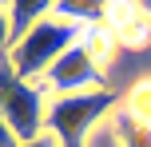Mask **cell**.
<instances>
[{
    "label": "cell",
    "mask_w": 151,
    "mask_h": 147,
    "mask_svg": "<svg viewBox=\"0 0 151 147\" xmlns=\"http://www.w3.org/2000/svg\"><path fill=\"white\" fill-rule=\"evenodd\" d=\"M119 108V95L111 87L99 92H76V95H52L48 100V135L60 147H88L91 131Z\"/></svg>",
    "instance_id": "6da1fadb"
},
{
    "label": "cell",
    "mask_w": 151,
    "mask_h": 147,
    "mask_svg": "<svg viewBox=\"0 0 151 147\" xmlns=\"http://www.w3.org/2000/svg\"><path fill=\"white\" fill-rule=\"evenodd\" d=\"M76 40H80V28H76V24L60 20V16H44L40 24H32V28L8 48V64L16 68L20 80L40 84V80L48 76V68L68 52Z\"/></svg>",
    "instance_id": "7a4b0ae2"
},
{
    "label": "cell",
    "mask_w": 151,
    "mask_h": 147,
    "mask_svg": "<svg viewBox=\"0 0 151 147\" xmlns=\"http://www.w3.org/2000/svg\"><path fill=\"white\" fill-rule=\"evenodd\" d=\"M0 115L20 143H32L48 131V92L44 84L20 80L8 56H0Z\"/></svg>",
    "instance_id": "3957f363"
},
{
    "label": "cell",
    "mask_w": 151,
    "mask_h": 147,
    "mask_svg": "<svg viewBox=\"0 0 151 147\" xmlns=\"http://www.w3.org/2000/svg\"><path fill=\"white\" fill-rule=\"evenodd\" d=\"M40 84H44V92H52V95L99 92V87H107V72L96 68V60H91V56L80 48V40H76L68 52H64L60 60L48 68V76L40 80Z\"/></svg>",
    "instance_id": "277c9868"
},
{
    "label": "cell",
    "mask_w": 151,
    "mask_h": 147,
    "mask_svg": "<svg viewBox=\"0 0 151 147\" xmlns=\"http://www.w3.org/2000/svg\"><path fill=\"white\" fill-rule=\"evenodd\" d=\"M104 24H107V32L115 36L119 52H139V48L151 44V20L135 8V0H111Z\"/></svg>",
    "instance_id": "5b68a950"
},
{
    "label": "cell",
    "mask_w": 151,
    "mask_h": 147,
    "mask_svg": "<svg viewBox=\"0 0 151 147\" xmlns=\"http://www.w3.org/2000/svg\"><path fill=\"white\" fill-rule=\"evenodd\" d=\"M80 48L96 60V68H111L115 56H119V44H115V36L107 32V24H88V28H80Z\"/></svg>",
    "instance_id": "8992f818"
},
{
    "label": "cell",
    "mask_w": 151,
    "mask_h": 147,
    "mask_svg": "<svg viewBox=\"0 0 151 147\" xmlns=\"http://www.w3.org/2000/svg\"><path fill=\"white\" fill-rule=\"evenodd\" d=\"M44 16H56V0H8V20H12V44L40 24Z\"/></svg>",
    "instance_id": "52a82bcc"
},
{
    "label": "cell",
    "mask_w": 151,
    "mask_h": 147,
    "mask_svg": "<svg viewBox=\"0 0 151 147\" xmlns=\"http://www.w3.org/2000/svg\"><path fill=\"white\" fill-rule=\"evenodd\" d=\"M107 4L111 0H56V16L76 28H88V24H104Z\"/></svg>",
    "instance_id": "ba28073f"
},
{
    "label": "cell",
    "mask_w": 151,
    "mask_h": 147,
    "mask_svg": "<svg viewBox=\"0 0 151 147\" xmlns=\"http://www.w3.org/2000/svg\"><path fill=\"white\" fill-rule=\"evenodd\" d=\"M119 111L139 123H151V76H139L127 92L119 95Z\"/></svg>",
    "instance_id": "9c48e42d"
},
{
    "label": "cell",
    "mask_w": 151,
    "mask_h": 147,
    "mask_svg": "<svg viewBox=\"0 0 151 147\" xmlns=\"http://www.w3.org/2000/svg\"><path fill=\"white\" fill-rule=\"evenodd\" d=\"M111 131L119 139V147H151V123H139V119L123 115L119 108L111 111Z\"/></svg>",
    "instance_id": "30bf717a"
},
{
    "label": "cell",
    "mask_w": 151,
    "mask_h": 147,
    "mask_svg": "<svg viewBox=\"0 0 151 147\" xmlns=\"http://www.w3.org/2000/svg\"><path fill=\"white\" fill-rule=\"evenodd\" d=\"M12 48V20H8V8H0V56H8Z\"/></svg>",
    "instance_id": "8fae6325"
},
{
    "label": "cell",
    "mask_w": 151,
    "mask_h": 147,
    "mask_svg": "<svg viewBox=\"0 0 151 147\" xmlns=\"http://www.w3.org/2000/svg\"><path fill=\"white\" fill-rule=\"evenodd\" d=\"M0 147H20V139H16V131L4 123V115H0Z\"/></svg>",
    "instance_id": "7c38bea8"
},
{
    "label": "cell",
    "mask_w": 151,
    "mask_h": 147,
    "mask_svg": "<svg viewBox=\"0 0 151 147\" xmlns=\"http://www.w3.org/2000/svg\"><path fill=\"white\" fill-rule=\"evenodd\" d=\"M20 147H60V143H56L52 135L44 131V135H40V139H32V143H20Z\"/></svg>",
    "instance_id": "4fadbf2b"
},
{
    "label": "cell",
    "mask_w": 151,
    "mask_h": 147,
    "mask_svg": "<svg viewBox=\"0 0 151 147\" xmlns=\"http://www.w3.org/2000/svg\"><path fill=\"white\" fill-rule=\"evenodd\" d=\"M135 8H139V12H143L147 20H151V0H135Z\"/></svg>",
    "instance_id": "5bb4252c"
},
{
    "label": "cell",
    "mask_w": 151,
    "mask_h": 147,
    "mask_svg": "<svg viewBox=\"0 0 151 147\" xmlns=\"http://www.w3.org/2000/svg\"><path fill=\"white\" fill-rule=\"evenodd\" d=\"M0 8H8V0H0Z\"/></svg>",
    "instance_id": "9a60e30c"
}]
</instances>
